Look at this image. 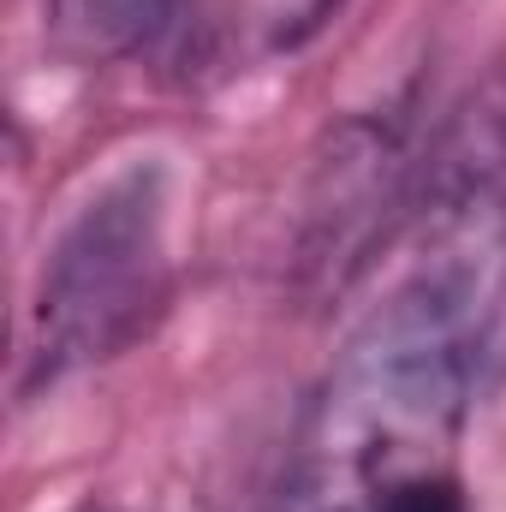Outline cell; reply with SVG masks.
I'll return each mask as SVG.
<instances>
[{
  "label": "cell",
  "instance_id": "6da1fadb",
  "mask_svg": "<svg viewBox=\"0 0 506 512\" xmlns=\"http://www.w3.org/2000/svg\"><path fill=\"white\" fill-rule=\"evenodd\" d=\"M506 215L435 209V245L340 346L310 405L298 495L310 512H370L381 489L447 471L471 417Z\"/></svg>",
  "mask_w": 506,
  "mask_h": 512
},
{
  "label": "cell",
  "instance_id": "7a4b0ae2",
  "mask_svg": "<svg viewBox=\"0 0 506 512\" xmlns=\"http://www.w3.org/2000/svg\"><path fill=\"white\" fill-rule=\"evenodd\" d=\"M167 197L155 167L102 185L54 239L36 286V370H84L131 352L167 310Z\"/></svg>",
  "mask_w": 506,
  "mask_h": 512
},
{
  "label": "cell",
  "instance_id": "3957f363",
  "mask_svg": "<svg viewBox=\"0 0 506 512\" xmlns=\"http://www.w3.org/2000/svg\"><path fill=\"white\" fill-rule=\"evenodd\" d=\"M399 197V143L376 120H346L316 155V179L304 197V245L298 262L322 286H346L387 227V209Z\"/></svg>",
  "mask_w": 506,
  "mask_h": 512
},
{
  "label": "cell",
  "instance_id": "277c9868",
  "mask_svg": "<svg viewBox=\"0 0 506 512\" xmlns=\"http://www.w3.org/2000/svg\"><path fill=\"white\" fill-rule=\"evenodd\" d=\"M179 24V0H48V30L78 60H120Z\"/></svg>",
  "mask_w": 506,
  "mask_h": 512
},
{
  "label": "cell",
  "instance_id": "5b68a950",
  "mask_svg": "<svg viewBox=\"0 0 506 512\" xmlns=\"http://www.w3.org/2000/svg\"><path fill=\"white\" fill-rule=\"evenodd\" d=\"M370 512H471V507H465V489H459L453 471H417V477L381 489Z\"/></svg>",
  "mask_w": 506,
  "mask_h": 512
}]
</instances>
